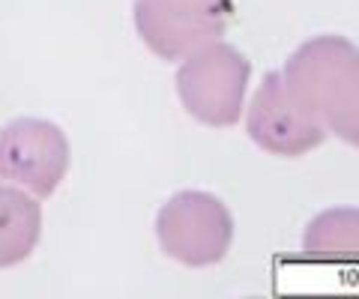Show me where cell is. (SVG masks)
Masks as SVG:
<instances>
[{
    "label": "cell",
    "instance_id": "6da1fadb",
    "mask_svg": "<svg viewBox=\"0 0 359 299\" xmlns=\"http://www.w3.org/2000/svg\"><path fill=\"white\" fill-rule=\"evenodd\" d=\"M282 78L294 99L335 132L341 141L356 147L359 141V54L356 46L341 36H314L290 54Z\"/></svg>",
    "mask_w": 359,
    "mask_h": 299
},
{
    "label": "cell",
    "instance_id": "7a4b0ae2",
    "mask_svg": "<svg viewBox=\"0 0 359 299\" xmlns=\"http://www.w3.org/2000/svg\"><path fill=\"white\" fill-rule=\"evenodd\" d=\"M252 63L222 39L186 54L177 72V96L195 120L207 126H233L243 114Z\"/></svg>",
    "mask_w": 359,
    "mask_h": 299
},
{
    "label": "cell",
    "instance_id": "3957f363",
    "mask_svg": "<svg viewBox=\"0 0 359 299\" xmlns=\"http://www.w3.org/2000/svg\"><path fill=\"white\" fill-rule=\"evenodd\" d=\"M156 237L168 258L186 267H210L231 249L233 218L216 195L180 192L162 207L156 218Z\"/></svg>",
    "mask_w": 359,
    "mask_h": 299
},
{
    "label": "cell",
    "instance_id": "277c9868",
    "mask_svg": "<svg viewBox=\"0 0 359 299\" xmlns=\"http://www.w3.org/2000/svg\"><path fill=\"white\" fill-rule=\"evenodd\" d=\"M231 13L233 0H135V27L162 60H183L222 39Z\"/></svg>",
    "mask_w": 359,
    "mask_h": 299
},
{
    "label": "cell",
    "instance_id": "5b68a950",
    "mask_svg": "<svg viewBox=\"0 0 359 299\" xmlns=\"http://www.w3.org/2000/svg\"><path fill=\"white\" fill-rule=\"evenodd\" d=\"M69 168V141L48 120L21 117L0 129V183L48 197Z\"/></svg>",
    "mask_w": 359,
    "mask_h": 299
},
{
    "label": "cell",
    "instance_id": "8992f818",
    "mask_svg": "<svg viewBox=\"0 0 359 299\" xmlns=\"http://www.w3.org/2000/svg\"><path fill=\"white\" fill-rule=\"evenodd\" d=\"M249 138L276 156H306L327 138L318 120L287 90L282 72H266L249 108Z\"/></svg>",
    "mask_w": 359,
    "mask_h": 299
},
{
    "label": "cell",
    "instance_id": "52a82bcc",
    "mask_svg": "<svg viewBox=\"0 0 359 299\" xmlns=\"http://www.w3.org/2000/svg\"><path fill=\"white\" fill-rule=\"evenodd\" d=\"M42 209L27 192L0 183V267H15L36 249Z\"/></svg>",
    "mask_w": 359,
    "mask_h": 299
},
{
    "label": "cell",
    "instance_id": "ba28073f",
    "mask_svg": "<svg viewBox=\"0 0 359 299\" xmlns=\"http://www.w3.org/2000/svg\"><path fill=\"white\" fill-rule=\"evenodd\" d=\"M359 246V213L330 209L306 230V254L314 260H353Z\"/></svg>",
    "mask_w": 359,
    "mask_h": 299
}]
</instances>
